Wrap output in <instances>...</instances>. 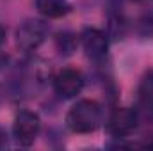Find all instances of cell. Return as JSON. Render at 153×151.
Wrapping results in <instances>:
<instances>
[{
  "instance_id": "cell-1",
  "label": "cell",
  "mask_w": 153,
  "mask_h": 151,
  "mask_svg": "<svg viewBox=\"0 0 153 151\" xmlns=\"http://www.w3.org/2000/svg\"><path fill=\"white\" fill-rule=\"evenodd\" d=\"M103 123V109L96 100H80L66 114V126L73 133H93Z\"/></svg>"
},
{
  "instance_id": "cell-2",
  "label": "cell",
  "mask_w": 153,
  "mask_h": 151,
  "mask_svg": "<svg viewBox=\"0 0 153 151\" xmlns=\"http://www.w3.org/2000/svg\"><path fill=\"white\" fill-rule=\"evenodd\" d=\"M48 36V25L39 18H29L22 21L14 32L16 46L22 52H36Z\"/></svg>"
},
{
  "instance_id": "cell-3",
  "label": "cell",
  "mask_w": 153,
  "mask_h": 151,
  "mask_svg": "<svg viewBox=\"0 0 153 151\" xmlns=\"http://www.w3.org/2000/svg\"><path fill=\"white\" fill-rule=\"evenodd\" d=\"M139 121H141V115L137 112V109H132V107H116L109 114L107 132L114 139L130 137L137 130Z\"/></svg>"
},
{
  "instance_id": "cell-4",
  "label": "cell",
  "mask_w": 153,
  "mask_h": 151,
  "mask_svg": "<svg viewBox=\"0 0 153 151\" xmlns=\"http://www.w3.org/2000/svg\"><path fill=\"white\" fill-rule=\"evenodd\" d=\"M41 130V119L32 110H20L13 121V137L16 144L29 148L36 142Z\"/></svg>"
},
{
  "instance_id": "cell-5",
  "label": "cell",
  "mask_w": 153,
  "mask_h": 151,
  "mask_svg": "<svg viewBox=\"0 0 153 151\" xmlns=\"http://www.w3.org/2000/svg\"><path fill=\"white\" fill-rule=\"evenodd\" d=\"M80 44L91 61H103L109 53V36L102 29L87 27L80 34Z\"/></svg>"
},
{
  "instance_id": "cell-6",
  "label": "cell",
  "mask_w": 153,
  "mask_h": 151,
  "mask_svg": "<svg viewBox=\"0 0 153 151\" xmlns=\"http://www.w3.org/2000/svg\"><path fill=\"white\" fill-rule=\"evenodd\" d=\"M85 85L84 75L75 68H64L53 76V89L62 100L76 98Z\"/></svg>"
},
{
  "instance_id": "cell-7",
  "label": "cell",
  "mask_w": 153,
  "mask_h": 151,
  "mask_svg": "<svg viewBox=\"0 0 153 151\" xmlns=\"http://www.w3.org/2000/svg\"><path fill=\"white\" fill-rule=\"evenodd\" d=\"M36 9L41 16L48 20H57V18H64L71 11V2L70 0H36Z\"/></svg>"
},
{
  "instance_id": "cell-8",
  "label": "cell",
  "mask_w": 153,
  "mask_h": 151,
  "mask_svg": "<svg viewBox=\"0 0 153 151\" xmlns=\"http://www.w3.org/2000/svg\"><path fill=\"white\" fill-rule=\"evenodd\" d=\"M78 46V39L71 32H59L55 38V48L61 55H71Z\"/></svg>"
},
{
  "instance_id": "cell-9",
  "label": "cell",
  "mask_w": 153,
  "mask_h": 151,
  "mask_svg": "<svg viewBox=\"0 0 153 151\" xmlns=\"http://www.w3.org/2000/svg\"><path fill=\"white\" fill-rule=\"evenodd\" d=\"M5 146H7V133H5L4 128H0V150L5 148Z\"/></svg>"
},
{
  "instance_id": "cell-10",
  "label": "cell",
  "mask_w": 153,
  "mask_h": 151,
  "mask_svg": "<svg viewBox=\"0 0 153 151\" xmlns=\"http://www.w3.org/2000/svg\"><path fill=\"white\" fill-rule=\"evenodd\" d=\"M5 39H7V29L4 25H0V46L5 43Z\"/></svg>"
}]
</instances>
